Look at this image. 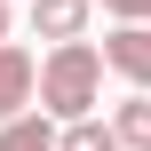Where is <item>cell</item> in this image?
Returning a JSON list of instances; mask_svg holds the SVG:
<instances>
[{
    "label": "cell",
    "instance_id": "obj_1",
    "mask_svg": "<svg viewBox=\"0 0 151 151\" xmlns=\"http://www.w3.org/2000/svg\"><path fill=\"white\" fill-rule=\"evenodd\" d=\"M96 96H104V48L96 40L48 48V64H40V111L72 127V119H96Z\"/></svg>",
    "mask_w": 151,
    "mask_h": 151
},
{
    "label": "cell",
    "instance_id": "obj_2",
    "mask_svg": "<svg viewBox=\"0 0 151 151\" xmlns=\"http://www.w3.org/2000/svg\"><path fill=\"white\" fill-rule=\"evenodd\" d=\"M104 72H119L135 96H151V24H119L104 40Z\"/></svg>",
    "mask_w": 151,
    "mask_h": 151
},
{
    "label": "cell",
    "instance_id": "obj_3",
    "mask_svg": "<svg viewBox=\"0 0 151 151\" xmlns=\"http://www.w3.org/2000/svg\"><path fill=\"white\" fill-rule=\"evenodd\" d=\"M40 104V64L16 48V40H0V127L16 119V111H32Z\"/></svg>",
    "mask_w": 151,
    "mask_h": 151
},
{
    "label": "cell",
    "instance_id": "obj_4",
    "mask_svg": "<svg viewBox=\"0 0 151 151\" xmlns=\"http://www.w3.org/2000/svg\"><path fill=\"white\" fill-rule=\"evenodd\" d=\"M88 8H96V0H32V32L56 40V48H64V40H88Z\"/></svg>",
    "mask_w": 151,
    "mask_h": 151
},
{
    "label": "cell",
    "instance_id": "obj_5",
    "mask_svg": "<svg viewBox=\"0 0 151 151\" xmlns=\"http://www.w3.org/2000/svg\"><path fill=\"white\" fill-rule=\"evenodd\" d=\"M56 135H64V127L32 104V111H16V119L0 127V151H56Z\"/></svg>",
    "mask_w": 151,
    "mask_h": 151
},
{
    "label": "cell",
    "instance_id": "obj_6",
    "mask_svg": "<svg viewBox=\"0 0 151 151\" xmlns=\"http://www.w3.org/2000/svg\"><path fill=\"white\" fill-rule=\"evenodd\" d=\"M111 135H119V151H151V96H127L111 111Z\"/></svg>",
    "mask_w": 151,
    "mask_h": 151
},
{
    "label": "cell",
    "instance_id": "obj_7",
    "mask_svg": "<svg viewBox=\"0 0 151 151\" xmlns=\"http://www.w3.org/2000/svg\"><path fill=\"white\" fill-rule=\"evenodd\" d=\"M56 151H119V135H111V119H72L56 135Z\"/></svg>",
    "mask_w": 151,
    "mask_h": 151
},
{
    "label": "cell",
    "instance_id": "obj_8",
    "mask_svg": "<svg viewBox=\"0 0 151 151\" xmlns=\"http://www.w3.org/2000/svg\"><path fill=\"white\" fill-rule=\"evenodd\" d=\"M96 8H111L119 24H151V0H96Z\"/></svg>",
    "mask_w": 151,
    "mask_h": 151
},
{
    "label": "cell",
    "instance_id": "obj_9",
    "mask_svg": "<svg viewBox=\"0 0 151 151\" xmlns=\"http://www.w3.org/2000/svg\"><path fill=\"white\" fill-rule=\"evenodd\" d=\"M0 40H8V0H0Z\"/></svg>",
    "mask_w": 151,
    "mask_h": 151
}]
</instances>
